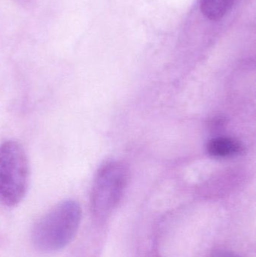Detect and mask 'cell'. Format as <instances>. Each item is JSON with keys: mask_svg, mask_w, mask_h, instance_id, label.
I'll return each mask as SVG.
<instances>
[{"mask_svg": "<svg viewBox=\"0 0 256 257\" xmlns=\"http://www.w3.org/2000/svg\"><path fill=\"white\" fill-rule=\"evenodd\" d=\"M81 218L82 209L77 201L60 202L35 224L32 231L33 244L45 253L65 248L76 236Z\"/></svg>", "mask_w": 256, "mask_h": 257, "instance_id": "1", "label": "cell"}, {"mask_svg": "<svg viewBox=\"0 0 256 257\" xmlns=\"http://www.w3.org/2000/svg\"><path fill=\"white\" fill-rule=\"evenodd\" d=\"M30 163L25 150L16 141L0 145V202L18 205L25 197L30 183Z\"/></svg>", "mask_w": 256, "mask_h": 257, "instance_id": "2", "label": "cell"}, {"mask_svg": "<svg viewBox=\"0 0 256 257\" xmlns=\"http://www.w3.org/2000/svg\"><path fill=\"white\" fill-rule=\"evenodd\" d=\"M129 180V171L123 163L109 160L101 165L93 180L91 208L99 218L106 217L123 197Z\"/></svg>", "mask_w": 256, "mask_h": 257, "instance_id": "3", "label": "cell"}, {"mask_svg": "<svg viewBox=\"0 0 256 257\" xmlns=\"http://www.w3.org/2000/svg\"><path fill=\"white\" fill-rule=\"evenodd\" d=\"M206 149L210 157L216 159L231 158L243 152V146L240 142L234 138L225 136L210 139L207 142Z\"/></svg>", "mask_w": 256, "mask_h": 257, "instance_id": "4", "label": "cell"}, {"mask_svg": "<svg viewBox=\"0 0 256 257\" xmlns=\"http://www.w3.org/2000/svg\"><path fill=\"white\" fill-rule=\"evenodd\" d=\"M235 0H200L203 15L210 21H218L225 16Z\"/></svg>", "mask_w": 256, "mask_h": 257, "instance_id": "5", "label": "cell"}, {"mask_svg": "<svg viewBox=\"0 0 256 257\" xmlns=\"http://www.w3.org/2000/svg\"><path fill=\"white\" fill-rule=\"evenodd\" d=\"M212 257H240L239 255L228 250H219Z\"/></svg>", "mask_w": 256, "mask_h": 257, "instance_id": "6", "label": "cell"}]
</instances>
